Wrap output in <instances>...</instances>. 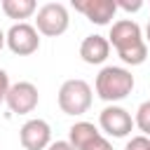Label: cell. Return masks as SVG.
I'll use <instances>...</instances> for the list:
<instances>
[{
  "mask_svg": "<svg viewBox=\"0 0 150 150\" xmlns=\"http://www.w3.org/2000/svg\"><path fill=\"white\" fill-rule=\"evenodd\" d=\"M145 42H150V21H148V26H145Z\"/></svg>",
  "mask_w": 150,
  "mask_h": 150,
  "instance_id": "19",
  "label": "cell"
},
{
  "mask_svg": "<svg viewBox=\"0 0 150 150\" xmlns=\"http://www.w3.org/2000/svg\"><path fill=\"white\" fill-rule=\"evenodd\" d=\"M9 87H12V84H9V75H7V73L0 68V103L7 98V91H9Z\"/></svg>",
  "mask_w": 150,
  "mask_h": 150,
  "instance_id": "16",
  "label": "cell"
},
{
  "mask_svg": "<svg viewBox=\"0 0 150 150\" xmlns=\"http://www.w3.org/2000/svg\"><path fill=\"white\" fill-rule=\"evenodd\" d=\"M98 124L101 129L112 136V138H124L131 134L134 129V117L129 115V110H124L122 105H105L98 115Z\"/></svg>",
  "mask_w": 150,
  "mask_h": 150,
  "instance_id": "7",
  "label": "cell"
},
{
  "mask_svg": "<svg viewBox=\"0 0 150 150\" xmlns=\"http://www.w3.org/2000/svg\"><path fill=\"white\" fill-rule=\"evenodd\" d=\"M47 150H75V148L70 145V141H54Z\"/></svg>",
  "mask_w": 150,
  "mask_h": 150,
  "instance_id": "17",
  "label": "cell"
},
{
  "mask_svg": "<svg viewBox=\"0 0 150 150\" xmlns=\"http://www.w3.org/2000/svg\"><path fill=\"white\" fill-rule=\"evenodd\" d=\"M5 45H7V38H5V33H2V30H0V49H2V47H5Z\"/></svg>",
  "mask_w": 150,
  "mask_h": 150,
  "instance_id": "18",
  "label": "cell"
},
{
  "mask_svg": "<svg viewBox=\"0 0 150 150\" xmlns=\"http://www.w3.org/2000/svg\"><path fill=\"white\" fill-rule=\"evenodd\" d=\"M134 124L143 131V136H150V101H143L136 110V117H134Z\"/></svg>",
  "mask_w": 150,
  "mask_h": 150,
  "instance_id": "13",
  "label": "cell"
},
{
  "mask_svg": "<svg viewBox=\"0 0 150 150\" xmlns=\"http://www.w3.org/2000/svg\"><path fill=\"white\" fill-rule=\"evenodd\" d=\"M38 101H40V94H38V87L33 82H14L7 91V108L16 115H28L38 108Z\"/></svg>",
  "mask_w": 150,
  "mask_h": 150,
  "instance_id": "8",
  "label": "cell"
},
{
  "mask_svg": "<svg viewBox=\"0 0 150 150\" xmlns=\"http://www.w3.org/2000/svg\"><path fill=\"white\" fill-rule=\"evenodd\" d=\"M19 141L23 150H47L52 145V129L45 120L33 117L23 122V127L19 129Z\"/></svg>",
  "mask_w": 150,
  "mask_h": 150,
  "instance_id": "9",
  "label": "cell"
},
{
  "mask_svg": "<svg viewBox=\"0 0 150 150\" xmlns=\"http://www.w3.org/2000/svg\"><path fill=\"white\" fill-rule=\"evenodd\" d=\"M117 2V9H124V12H138L143 7L141 0H115Z\"/></svg>",
  "mask_w": 150,
  "mask_h": 150,
  "instance_id": "15",
  "label": "cell"
},
{
  "mask_svg": "<svg viewBox=\"0 0 150 150\" xmlns=\"http://www.w3.org/2000/svg\"><path fill=\"white\" fill-rule=\"evenodd\" d=\"M124 150H150V138L143 136V134H141V136H134V138L127 141Z\"/></svg>",
  "mask_w": 150,
  "mask_h": 150,
  "instance_id": "14",
  "label": "cell"
},
{
  "mask_svg": "<svg viewBox=\"0 0 150 150\" xmlns=\"http://www.w3.org/2000/svg\"><path fill=\"white\" fill-rule=\"evenodd\" d=\"M2 12L9 19H28L38 12L35 0H2Z\"/></svg>",
  "mask_w": 150,
  "mask_h": 150,
  "instance_id": "12",
  "label": "cell"
},
{
  "mask_svg": "<svg viewBox=\"0 0 150 150\" xmlns=\"http://www.w3.org/2000/svg\"><path fill=\"white\" fill-rule=\"evenodd\" d=\"M108 42L115 47L117 56L127 66H141L148 59V42L143 38V30L131 19H120L110 26Z\"/></svg>",
  "mask_w": 150,
  "mask_h": 150,
  "instance_id": "1",
  "label": "cell"
},
{
  "mask_svg": "<svg viewBox=\"0 0 150 150\" xmlns=\"http://www.w3.org/2000/svg\"><path fill=\"white\" fill-rule=\"evenodd\" d=\"M59 108L61 112L73 115V117L84 115L91 108V87L80 77L66 80L59 89Z\"/></svg>",
  "mask_w": 150,
  "mask_h": 150,
  "instance_id": "3",
  "label": "cell"
},
{
  "mask_svg": "<svg viewBox=\"0 0 150 150\" xmlns=\"http://www.w3.org/2000/svg\"><path fill=\"white\" fill-rule=\"evenodd\" d=\"M108 54H110V42H108V38H103V35H87L84 40H82V45H80V56H82V61L84 63H89V66H98V63H103L105 59H108Z\"/></svg>",
  "mask_w": 150,
  "mask_h": 150,
  "instance_id": "11",
  "label": "cell"
},
{
  "mask_svg": "<svg viewBox=\"0 0 150 150\" xmlns=\"http://www.w3.org/2000/svg\"><path fill=\"white\" fill-rule=\"evenodd\" d=\"M5 38H7V47L16 56H30V54H35L40 49V33H38L35 26H30L26 21L14 23L5 33Z\"/></svg>",
  "mask_w": 150,
  "mask_h": 150,
  "instance_id": "5",
  "label": "cell"
},
{
  "mask_svg": "<svg viewBox=\"0 0 150 150\" xmlns=\"http://www.w3.org/2000/svg\"><path fill=\"white\" fill-rule=\"evenodd\" d=\"M134 84L136 82H134L131 70H127L122 66H105L96 75V94H98V98H103L110 105H115V101L127 98L131 94Z\"/></svg>",
  "mask_w": 150,
  "mask_h": 150,
  "instance_id": "2",
  "label": "cell"
},
{
  "mask_svg": "<svg viewBox=\"0 0 150 150\" xmlns=\"http://www.w3.org/2000/svg\"><path fill=\"white\" fill-rule=\"evenodd\" d=\"M68 141L75 150H112L110 141L91 122H75L68 129Z\"/></svg>",
  "mask_w": 150,
  "mask_h": 150,
  "instance_id": "6",
  "label": "cell"
},
{
  "mask_svg": "<svg viewBox=\"0 0 150 150\" xmlns=\"http://www.w3.org/2000/svg\"><path fill=\"white\" fill-rule=\"evenodd\" d=\"M68 23H70V16H68V9L66 5L61 2H47L38 9V16H35V28L38 33L47 35V38H56V35H63L68 30Z\"/></svg>",
  "mask_w": 150,
  "mask_h": 150,
  "instance_id": "4",
  "label": "cell"
},
{
  "mask_svg": "<svg viewBox=\"0 0 150 150\" xmlns=\"http://www.w3.org/2000/svg\"><path fill=\"white\" fill-rule=\"evenodd\" d=\"M73 7H75V12L84 14L96 26H108L112 21V16L117 14L115 0H73Z\"/></svg>",
  "mask_w": 150,
  "mask_h": 150,
  "instance_id": "10",
  "label": "cell"
}]
</instances>
